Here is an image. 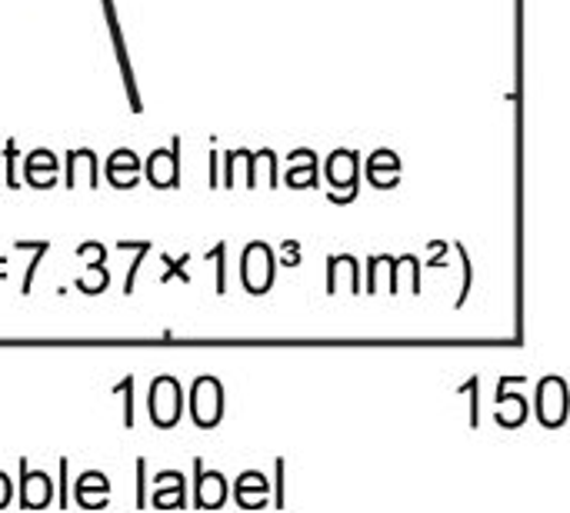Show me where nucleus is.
<instances>
[{
    "instance_id": "f257e3e1",
    "label": "nucleus",
    "mask_w": 570,
    "mask_h": 513,
    "mask_svg": "<svg viewBox=\"0 0 570 513\" xmlns=\"http://www.w3.org/2000/svg\"><path fill=\"white\" fill-rule=\"evenodd\" d=\"M190 417L204 431L217 427V421L224 417V391H220L217 377H200L194 384V391H190Z\"/></svg>"
},
{
    "instance_id": "f03ea898",
    "label": "nucleus",
    "mask_w": 570,
    "mask_h": 513,
    "mask_svg": "<svg viewBox=\"0 0 570 513\" xmlns=\"http://www.w3.org/2000/svg\"><path fill=\"white\" fill-rule=\"evenodd\" d=\"M240 270H244V287L250 294H264L271 287V280H274V254H271V247L267 244H250L244 250Z\"/></svg>"
},
{
    "instance_id": "7ed1b4c3",
    "label": "nucleus",
    "mask_w": 570,
    "mask_h": 513,
    "mask_svg": "<svg viewBox=\"0 0 570 513\" xmlns=\"http://www.w3.org/2000/svg\"><path fill=\"white\" fill-rule=\"evenodd\" d=\"M150 417L157 427H174L180 421V384L174 377H157L150 387Z\"/></svg>"
},
{
    "instance_id": "20e7f679",
    "label": "nucleus",
    "mask_w": 570,
    "mask_h": 513,
    "mask_svg": "<svg viewBox=\"0 0 570 513\" xmlns=\"http://www.w3.org/2000/svg\"><path fill=\"white\" fill-rule=\"evenodd\" d=\"M538 417L544 427H561L568 417V387L561 377H548L538 387Z\"/></svg>"
},
{
    "instance_id": "39448f33",
    "label": "nucleus",
    "mask_w": 570,
    "mask_h": 513,
    "mask_svg": "<svg viewBox=\"0 0 570 513\" xmlns=\"http://www.w3.org/2000/svg\"><path fill=\"white\" fill-rule=\"evenodd\" d=\"M194 471H197V487H194V501L204 507V511H214L227 501V484H224V474H204V464L194 461Z\"/></svg>"
},
{
    "instance_id": "423d86ee",
    "label": "nucleus",
    "mask_w": 570,
    "mask_h": 513,
    "mask_svg": "<svg viewBox=\"0 0 570 513\" xmlns=\"http://www.w3.org/2000/svg\"><path fill=\"white\" fill-rule=\"evenodd\" d=\"M357 174H361V167H357V154H354V150H337V154L327 160V177H331V184H334V187H347V194L357 190Z\"/></svg>"
},
{
    "instance_id": "0eeeda50",
    "label": "nucleus",
    "mask_w": 570,
    "mask_h": 513,
    "mask_svg": "<svg viewBox=\"0 0 570 513\" xmlns=\"http://www.w3.org/2000/svg\"><path fill=\"white\" fill-rule=\"evenodd\" d=\"M237 504L244 511H261L267 504V481L257 471H250L237 481Z\"/></svg>"
},
{
    "instance_id": "6e6552de",
    "label": "nucleus",
    "mask_w": 570,
    "mask_h": 513,
    "mask_svg": "<svg viewBox=\"0 0 570 513\" xmlns=\"http://www.w3.org/2000/svg\"><path fill=\"white\" fill-rule=\"evenodd\" d=\"M20 474H23V507L27 511H40L50 504V481L43 474H30L27 464H20Z\"/></svg>"
},
{
    "instance_id": "1a4fd4ad",
    "label": "nucleus",
    "mask_w": 570,
    "mask_h": 513,
    "mask_svg": "<svg viewBox=\"0 0 570 513\" xmlns=\"http://www.w3.org/2000/svg\"><path fill=\"white\" fill-rule=\"evenodd\" d=\"M77 501H80V507H87V511H97V507H104L107 504V481H104V474H83L80 481H77Z\"/></svg>"
},
{
    "instance_id": "9d476101",
    "label": "nucleus",
    "mask_w": 570,
    "mask_h": 513,
    "mask_svg": "<svg viewBox=\"0 0 570 513\" xmlns=\"http://www.w3.org/2000/svg\"><path fill=\"white\" fill-rule=\"evenodd\" d=\"M124 170L140 174V164H137V157H134L130 150H114V157H110V164H107V177H110L114 187H124V190H127Z\"/></svg>"
},
{
    "instance_id": "9b49d317",
    "label": "nucleus",
    "mask_w": 570,
    "mask_h": 513,
    "mask_svg": "<svg viewBox=\"0 0 570 513\" xmlns=\"http://www.w3.org/2000/svg\"><path fill=\"white\" fill-rule=\"evenodd\" d=\"M67 461H60V507H67Z\"/></svg>"
},
{
    "instance_id": "f8f14e48",
    "label": "nucleus",
    "mask_w": 570,
    "mask_h": 513,
    "mask_svg": "<svg viewBox=\"0 0 570 513\" xmlns=\"http://www.w3.org/2000/svg\"><path fill=\"white\" fill-rule=\"evenodd\" d=\"M130 387H134V381L127 377V381H124V394H130ZM127 424H134V404H130V401H127Z\"/></svg>"
},
{
    "instance_id": "ddd939ff",
    "label": "nucleus",
    "mask_w": 570,
    "mask_h": 513,
    "mask_svg": "<svg viewBox=\"0 0 570 513\" xmlns=\"http://www.w3.org/2000/svg\"><path fill=\"white\" fill-rule=\"evenodd\" d=\"M7 501H10V481H7V477L0 474V507H3Z\"/></svg>"
}]
</instances>
